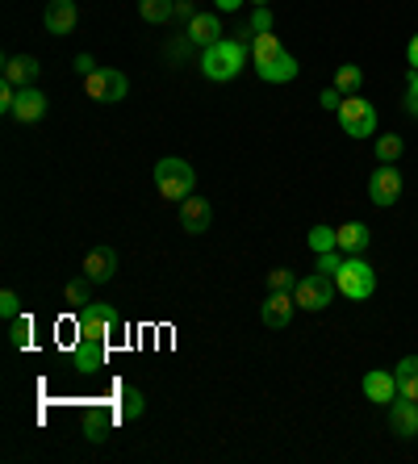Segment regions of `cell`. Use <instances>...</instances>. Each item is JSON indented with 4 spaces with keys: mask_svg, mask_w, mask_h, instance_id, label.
Listing matches in <instances>:
<instances>
[{
    "mask_svg": "<svg viewBox=\"0 0 418 464\" xmlns=\"http://www.w3.org/2000/svg\"><path fill=\"white\" fill-rule=\"evenodd\" d=\"M251 67L259 72L264 84H289L297 80V59L280 46L277 34H251Z\"/></svg>",
    "mask_w": 418,
    "mask_h": 464,
    "instance_id": "6da1fadb",
    "label": "cell"
},
{
    "mask_svg": "<svg viewBox=\"0 0 418 464\" xmlns=\"http://www.w3.org/2000/svg\"><path fill=\"white\" fill-rule=\"evenodd\" d=\"M247 63H251V43L247 38H222V43L201 51V72L209 80H218V84L238 80L247 72Z\"/></svg>",
    "mask_w": 418,
    "mask_h": 464,
    "instance_id": "7a4b0ae2",
    "label": "cell"
},
{
    "mask_svg": "<svg viewBox=\"0 0 418 464\" xmlns=\"http://www.w3.org/2000/svg\"><path fill=\"white\" fill-rule=\"evenodd\" d=\"M335 289H339V297H347V302H368L376 293L373 264H365V256H347L344 268L335 272Z\"/></svg>",
    "mask_w": 418,
    "mask_h": 464,
    "instance_id": "3957f363",
    "label": "cell"
},
{
    "mask_svg": "<svg viewBox=\"0 0 418 464\" xmlns=\"http://www.w3.org/2000/svg\"><path fill=\"white\" fill-rule=\"evenodd\" d=\"M155 188H160L168 201H184V197H193L197 188V172L189 160H160L155 163Z\"/></svg>",
    "mask_w": 418,
    "mask_h": 464,
    "instance_id": "277c9868",
    "label": "cell"
},
{
    "mask_svg": "<svg viewBox=\"0 0 418 464\" xmlns=\"http://www.w3.org/2000/svg\"><path fill=\"white\" fill-rule=\"evenodd\" d=\"M339 130H344L347 139H368V134H376V109L373 101H365L360 92H352V97H344V105H339Z\"/></svg>",
    "mask_w": 418,
    "mask_h": 464,
    "instance_id": "5b68a950",
    "label": "cell"
},
{
    "mask_svg": "<svg viewBox=\"0 0 418 464\" xmlns=\"http://www.w3.org/2000/svg\"><path fill=\"white\" fill-rule=\"evenodd\" d=\"M105 364H109V339L80 331L72 347V368L80 377H97V372H105Z\"/></svg>",
    "mask_w": 418,
    "mask_h": 464,
    "instance_id": "8992f818",
    "label": "cell"
},
{
    "mask_svg": "<svg viewBox=\"0 0 418 464\" xmlns=\"http://www.w3.org/2000/svg\"><path fill=\"white\" fill-rule=\"evenodd\" d=\"M84 92L97 101V105H118V101H126L130 80H126V72H118V67H97V72L84 80Z\"/></svg>",
    "mask_w": 418,
    "mask_h": 464,
    "instance_id": "52a82bcc",
    "label": "cell"
},
{
    "mask_svg": "<svg viewBox=\"0 0 418 464\" xmlns=\"http://www.w3.org/2000/svg\"><path fill=\"white\" fill-rule=\"evenodd\" d=\"M122 326V310L118 305H105V302H88L75 310V331H88V335H101V339H113V331Z\"/></svg>",
    "mask_w": 418,
    "mask_h": 464,
    "instance_id": "ba28073f",
    "label": "cell"
},
{
    "mask_svg": "<svg viewBox=\"0 0 418 464\" xmlns=\"http://www.w3.org/2000/svg\"><path fill=\"white\" fill-rule=\"evenodd\" d=\"M335 276H322V272H314V276H301L297 285H293V297H297V310H326V305L335 302Z\"/></svg>",
    "mask_w": 418,
    "mask_h": 464,
    "instance_id": "9c48e42d",
    "label": "cell"
},
{
    "mask_svg": "<svg viewBox=\"0 0 418 464\" xmlns=\"http://www.w3.org/2000/svg\"><path fill=\"white\" fill-rule=\"evenodd\" d=\"M293 305H297L293 289H268V297L259 302V323L268 331H285L293 323Z\"/></svg>",
    "mask_w": 418,
    "mask_h": 464,
    "instance_id": "30bf717a",
    "label": "cell"
},
{
    "mask_svg": "<svg viewBox=\"0 0 418 464\" xmlns=\"http://www.w3.org/2000/svg\"><path fill=\"white\" fill-rule=\"evenodd\" d=\"M402 188H406V184H402V172H397L394 163H381V168L368 176V201L381 209L394 206L397 197H402Z\"/></svg>",
    "mask_w": 418,
    "mask_h": 464,
    "instance_id": "8fae6325",
    "label": "cell"
},
{
    "mask_svg": "<svg viewBox=\"0 0 418 464\" xmlns=\"http://www.w3.org/2000/svg\"><path fill=\"white\" fill-rule=\"evenodd\" d=\"M385 411H389V431H394L397 440H406V443L418 440V401L414 398H402V393H397Z\"/></svg>",
    "mask_w": 418,
    "mask_h": 464,
    "instance_id": "7c38bea8",
    "label": "cell"
},
{
    "mask_svg": "<svg viewBox=\"0 0 418 464\" xmlns=\"http://www.w3.org/2000/svg\"><path fill=\"white\" fill-rule=\"evenodd\" d=\"M75 22H80L75 0H46V13H43L46 34H54V38H67V34L75 30Z\"/></svg>",
    "mask_w": 418,
    "mask_h": 464,
    "instance_id": "4fadbf2b",
    "label": "cell"
},
{
    "mask_svg": "<svg viewBox=\"0 0 418 464\" xmlns=\"http://www.w3.org/2000/svg\"><path fill=\"white\" fill-rule=\"evenodd\" d=\"M46 92L43 88H17V105H13V118L22 121V126H34V121H43L46 118Z\"/></svg>",
    "mask_w": 418,
    "mask_h": 464,
    "instance_id": "5bb4252c",
    "label": "cell"
},
{
    "mask_svg": "<svg viewBox=\"0 0 418 464\" xmlns=\"http://www.w3.org/2000/svg\"><path fill=\"white\" fill-rule=\"evenodd\" d=\"M209 222H214V206L205 201V197H184L180 201V227L189 230V235H205L209 230Z\"/></svg>",
    "mask_w": 418,
    "mask_h": 464,
    "instance_id": "9a60e30c",
    "label": "cell"
},
{
    "mask_svg": "<svg viewBox=\"0 0 418 464\" xmlns=\"http://www.w3.org/2000/svg\"><path fill=\"white\" fill-rule=\"evenodd\" d=\"M184 38H189V43L193 46H214V43H222V17H218V13H197L193 22L184 25Z\"/></svg>",
    "mask_w": 418,
    "mask_h": 464,
    "instance_id": "2e32d148",
    "label": "cell"
},
{
    "mask_svg": "<svg viewBox=\"0 0 418 464\" xmlns=\"http://www.w3.org/2000/svg\"><path fill=\"white\" fill-rule=\"evenodd\" d=\"M113 272H118V251L113 247H92L84 256V276L92 285H109L113 281Z\"/></svg>",
    "mask_w": 418,
    "mask_h": 464,
    "instance_id": "e0dca14e",
    "label": "cell"
},
{
    "mask_svg": "<svg viewBox=\"0 0 418 464\" xmlns=\"http://www.w3.org/2000/svg\"><path fill=\"white\" fill-rule=\"evenodd\" d=\"M38 72H43V67H38V59H34V54H9V59H5L0 80H9L13 88H30L34 80H38Z\"/></svg>",
    "mask_w": 418,
    "mask_h": 464,
    "instance_id": "ac0fdd59",
    "label": "cell"
},
{
    "mask_svg": "<svg viewBox=\"0 0 418 464\" xmlns=\"http://www.w3.org/2000/svg\"><path fill=\"white\" fill-rule=\"evenodd\" d=\"M365 398L376 401V406H389V401L397 398V377L394 372H385V368H373V372H365Z\"/></svg>",
    "mask_w": 418,
    "mask_h": 464,
    "instance_id": "d6986e66",
    "label": "cell"
},
{
    "mask_svg": "<svg viewBox=\"0 0 418 464\" xmlns=\"http://www.w3.org/2000/svg\"><path fill=\"white\" fill-rule=\"evenodd\" d=\"M80 435H84L88 443H105L109 435H113V414L101 411V406L84 411V419H80Z\"/></svg>",
    "mask_w": 418,
    "mask_h": 464,
    "instance_id": "ffe728a7",
    "label": "cell"
},
{
    "mask_svg": "<svg viewBox=\"0 0 418 464\" xmlns=\"http://www.w3.org/2000/svg\"><path fill=\"white\" fill-rule=\"evenodd\" d=\"M335 230H339V251H347V256H365L368 238H373V230H368L365 222H344V227H335Z\"/></svg>",
    "mask_w": 418,
    "mask_h": 464,
    "instance_id": "44dd1931",
    "label": "cell"
},
{
    "mask_svg": "<svg viewBox=\"0 0 418 464\" xmlns=\"http://www.w3.org/2000/svg\"><path fill=\"white\" fill-rule=\"evenodd\" d=\"M394 377H397V393H402V398H414V401H418V356L397 360Z\"/></svg>",
    "mask_w": 418,
    "mask_h": 464,
    "instance_id": "7402d4cb",
    "label": "cell"
},
{
    "mask_svg": "<svg viewBox=\"0 0 418 464\" xmlns=\"http://www.w3.org/2000/svg\"><path fill=\"white\" fill-rule=\"evenodd\" d=\"M139 17L151 25H168L176 17V0H139Z\"/></svg>",
    "mask_w": 418,
    "mask_h": 464,
    "instance_id": "603a6c76",
    "label": "cell"
},
{
    "mask_svg": "<svg viewBox=\"0 0 418 464\" xmlns=\"http://www.w3.org/2000/svg\"><path fill=\"white\" fill-rule=\"evenodd\" d=\"M118 401H122V419H126V422H139L142 411H147V401H142V389H134V385H122Z\"/></svg>",
    "mask_w": 418,
    "mask_h": 464,
    "instance_id": "cb8c5ba5",
    "label": "cell"
},
{
    "mask_svg": "<svg viewBox=\"0 0 418 464\" xmlns=\"http://www.w3.org/2000/svg\"><path fill=\"white\" fill-rule=\"evenodd\" d=\"M335 88H339L344 97H352V92H360V88H365V72H360L355 63L335 67Z\"/></svg>",
    "mask_w": 418,
    "mask_h": 464,
    "instance_id": "d4e9b609",
    "label": "cell"
},
{
    "mask_svg": "<svg viewBox=\"0 0 418 464\" xmlns=\"http://www.w3.org/2000/svg\"><path fill=\"white\" fill-rule=\"evenodd\" d=\"M34 339V323H30V314H17V318H9V343L17 347V352H25Z\"/></svg>",
    "mask_w": 418,
    "mask_h": 464,
    "instance_id": "484cf974",
    "label": "cell"
},
{
    "mask_svg": "<svg viewBox=\"0 0 418 464\" xmlns=\"http://www.w3.org/2000/svg\"><path fill=\"white\" fill-rule=\"evenodd\" d=\"M310 251L322 256V251H339V230L335 227H314L310 230Z\"/></svg>",
    "mask_w": 418,
    "mask_h": 464,
    "instance_id": "4316f807",
    "label": "cell"
},
{
    "mask_svg": "<svg viewBox=\"0 0 418 464\" xmlns=\"http://www.w3.org/2000/svg\"><path fill=\"white\" fill-rule=\"evenodd\" d=\"M402 151H406V142L397 139V134H381V139H376V160L381 163H397Z\"/></svg>",
    "mask_w": 418,
    "mask_h": 464,
    "instance_id": "83f0119b",
    "label": "cell"
},
{
    "mask_svg": "<svg viewBox=\"0 0 418 464\" xmlns=\"http://www.w3.org/2000/svg\"><path fill=\"white\" fill-rule=\"evenodd\" d=\"M63 297L75 305V310H80V305H88V302H92V281H88V276H80V281H72V285H67V289H63Z\"/></svg>",
    "mask_w": 418,
    "mask_h": 464,
    "instance_id": "f1b7e54d",
    "label": "cell"
},
{
    "mask_svg": "<svg viewBox=\"0 0 418 464\" xmlns=\"http://www.w3.org/2000/svg\"><path fill=\"white\" fill-rule=\"evenodd\" d=\"M251 34H272V9L268 5H259L256 13H251V25H247Z\"/></svg>",
    "mask_w": 418,
    "mask_h": 464,
    "instance_id": "f546056e",
    "label": "cell"
},
{
    "mask_svg": "<svg viewBox=\"0 0 418 464\" xmlns=\"http://www.w3.org/2000/svg\"><path fill=\"white\" fill-rule=\"evenodd\" d=\"M314 268H318L322 276H335V272L344 268V259H339V251H322V256H318V264H314Z\"/></svg>",
    "mask_w": 418,
    "mask_h": 464,
    "instance_id": "4dcf8cb0",
    "label": "cell"
},
{
    "mask_svg": "<svg viewBox=\"0 0 418 464\" xmlns=\"http://www.w3.org/2000/svg\"><path fill=\"white\" fill-rule=\"evenodd\" d=\"M0 314H5V318H17V314H22V297H17L13 289L0 293Z\"/></svg>",
    "mask_w": 418,
    "mask_h": 464,
    "instance_id": "1f68e13d",
    "label": "cell"
},
{
    "mask_svg": "<svg viewBox=\"0 0 418 464\" xmlns=\"http://www.w3.org/2000/svg\"><path fill=\"white\" fill-rule=\"evenodd\" d=\"M318 105L326 109V113H339V105H344V92H339V88H322V97H318Z\"/></svg>",
    "mask_w": 418,
    "mask_h": 464,
    "instance_id": "d6a6232c",
    "label": "cell"
},
{
    "mask_svg": "<svg viewBox=\"0 0 418 464\" xmlns=\"http://www.w3.org/2000/svg\"><path fill=\"white\" fill-rule=\"evenodd\" d=\"M406 113L410 118H418V72H410L406 76Z\"/></svg>",
    "mask_w": 418,
    "mask_h": 464,
    "instance_id": "836d02e7",
    "label": "cell"
},
{
    "mask_svg": "<svg viewBox=\"0 0 418 464\" xmlns=\"http://www.w3.org/2000/svg\"><path fill=\"white\" fill-rule=\"evenodd\" d=\"M13 105H17V88H13L9 80H0V113L13 118Z\"/></svg>",
    "mask_w": 418,
    "mask_h": 464,
    "instance_id": "e575fe53",
    "label": "cell"
},
{
    "mask_svg": "<svg viewBox=\"0 0 418 464\" xmlns=\"http://www.w3.org/2000/svg\"><path fill=\"white\" fill-rule=\"evenodd\" d=\"M293 285H297V281H293L289 268H272L268 272V289H293Z\"/></svg>",
    "mask_w": 418,
    "mask_h": 464,
    "instance_id": "d590c367",
    "label": "cell"
},
{
    "mask_svg": "<svg viewBox=\"0 0 418 464\" xmlns=\"http://www.w3.org/2000/svg\"><path fill=\"white\" fill-rule=\"evenodd\" d=\"M75 72H80V76H92V72H97V63H92V54H75Z\"/></svg>",
    "mask_w": 418,
    "mask_h": 464,
    "instance_id": "8d00e7d4",
    "label": "cell"
},
{
    "mask_svg": "<svg viewBox=\"0 0 418 464\" xmlns=\"http://www.w3.org/2000/svg\"><path fill=\"white\" fill-rule=\"evenodd\" d=\"M176 17H180V22H184V25L193 22V17H197V9H193V0H176Z\"/></svg>",
    "mask_w": 418,
    "mask_h": 464,
    "instance_id": "74e56055",
    "label": "cell"
},
{
    "mask_svg": "<svg viewBox=\"0 0 418 464\" xmlns=\"http://www.w3.org/2000/svg\"><path fill=\"white\" fill-rule=\"evenodd\" d=\"M243 5H247V0H214V9H218V13H238Z\"/></svg>",
    "mask_w": 418,
    "mask_h": 464,
    "instance_id": "f35d334b",
    "label": "cell"
},
{
    "mask_svg": "<svg viewBox=\"0 0 418 464\" xmlns=\"http://www.w3.org/2000/svg\"><path fill=\"white\" fill-rule=\"evenodd\" d=\"M406 63H410V72H418V34L410 38V46H406Z\"/></svg>",
    "mask_w": 418,
    "mask_h": 464,
    "instance_id": "ab89813d",
    "label": "cell"
},
{
    "mask_svg": "<svg viewBox=\"0 0 418 464\" xmlns=\"http://www.w3.org/2000/svg\"><path fill=\"white\" fill-rule=\"evenodd\" d=\"M247 5H256V9H259V5H268V0H247Z\"/></svg>",
    "mask_w": 418,
    "mask_h": 464,
    "instance_id": "60d3db41",
    "label": "cell"
}]
</instances>
